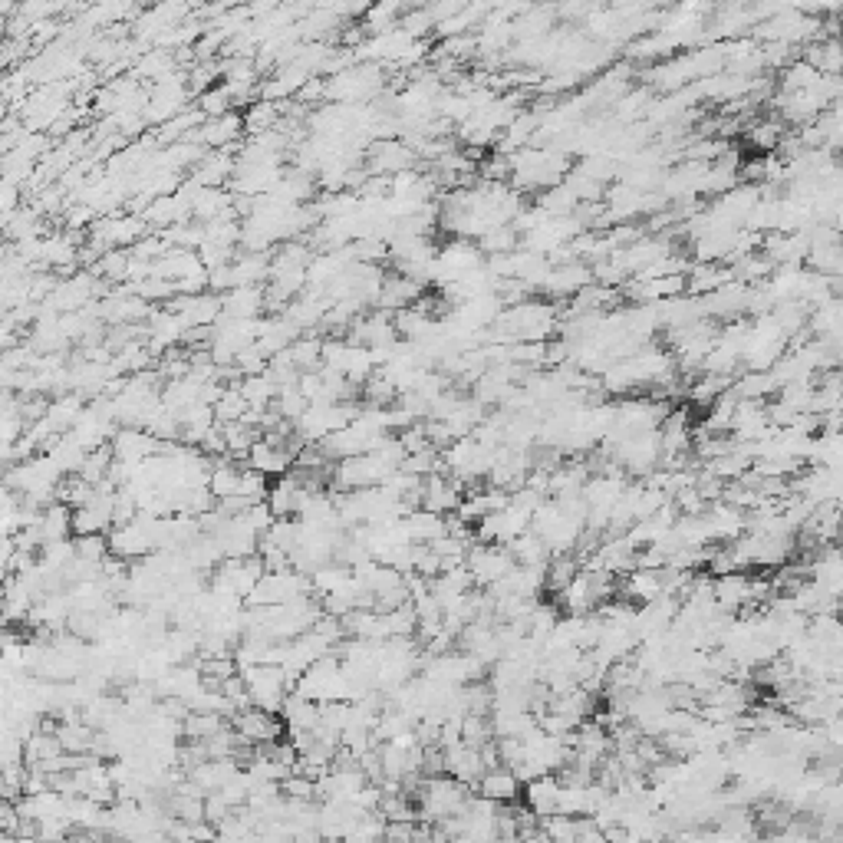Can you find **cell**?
I'll use <instances>...</instances> for the list:
<instances>
[{"instance_id":"cell-2","label":"cell","mask_w":843,"mask_h":843,"mask_svg":"<svg viewBox=\"0 0 843 843\" xmlns=\"http://www.w3.org/2000/svg\"><path fill=\"white\" fill-rule=\"evenodd\" d=\"M244 682H247V695H251V705L261 708V712H271L280 715V708H284L287 695L294 692L287 682V672L280 666H251L241 672Z\"/></svg>"},{"instance_id":"cell-18","label":"cell","mask_w":843,"mask_h":843,"mask_svg":"<svg viewBox=\"0 0 843 843\" xmlns=\"http://www.w3.org/2000/svg\"><path fill=\"white\" fill-rule=\"evenodd\" d=\"M238 843H264V837L257 834V830H251V834H247V837H241Z\"/></svg>"},{"instance_id":"cell-7","label":"cell","mask_w":843,"mask_h":843,"mask_svg":"<svg viewBox=\"0 0 843 843\" xmlns=\"http://www.w3.org/2000/svg\"><path fill=\"white\" fill-rule=\"evenodd\" d=\"M244 462H247V468L257 471V475H264V478H284V471L294 465V455H290V445L280 448V445H271V442H257Z\"/></svg>"},{"instance_id":"cell-11","label":"cell","mask_w":843,"mask_h":843,"mask_svg":"<svg viewBox=\"0 0 843 843\" xmlns=\"http://www.w3.org/2000/svg\"><path fill=\"white\" fill-rule=\"evenodd\" d=\"M402 521H406V534H409L412 544H432V541H438L442 534H448L445 517L425 511V508L412 511L409 517H402Z\"/></svg>"},{"instance_id":"cell-1","label":"cell","mask_w":843,"mask_h":843,"mask_svg":"<svg viewBox=\"0 0 843 843\" xmlns=\"http://www.w3.org/2000/svg\"><path fill=\"white\" fill-rule=\"evenodd\" d=\"M471 797L475 794H471L468 784L448 778V774H442V778H425L419 797V817L429 820V824H442L448 817H462Z\"/></svg>"},{"instance_id":"cell-13","label":"cell","mask_w":843,"mask_h":843,"mask_svg":"<svg viewBox=\"0 0 843 843\" xmlns=\"http://www.w3.org/2000/svg\"><path fill=\"white\" fill-rule=\"evenodd\" d=\"M748 142H751V149L774 155V149H781V145L788 142V132H784L781 119H761L748 129Z\"/></svg>"},{"instance_id":"cell-8","label":"cell","mask_w":843,"mask_h":843,"mask_svg":"<svg viewBox=\"0 0 843 843\" xmlns=\"http://www.w3.org/2000/svg\"><path fill=\"white\" fill-rule=\"evenodd\" d=\"M478 794L488 797L494 804H517V797L524 794V784L517 781V774L511 768H491L485 778L478 781Z\"/></svg>"},{"instance_id":"cell-3","label":"cell","mask_w":843,"mask_h":843,"mask_svg":"<svg viewBox=\"0 0 843 843\" xmlns=\"http://www.w3.org/2000/svg\"><path fill=\"white\" fill-rule=\"evenodd\" d=\"M465 567L471 570V577H475V587L491 590L494 583H501L517 564H514V557H511L508 547H501V544H475V547L468 550Z\"/></svg>"},{"instance_id":"cell-17","label":"cell","mask_w":843,"mask_h":843,"mask_svg":"<svg viewBox=\"0 0 843 843\" xmlns=\"http://www.w3.org/2000/svg\"><path fill=\"white\" fill-rule=\"evenodd\" d=\"M231 814H234V807L224 801L221 791H215V794L205 797V820H208V824L218 827V824H224V820H228Z\"/></svg>"},{"instance_id":"cell-9","label":"cell","mask_w":843,"mask_h":843,"mask_svg":"<svg viewBox=\"0 0 843 843\" xmlns=\"http://www.w3.org/2000/svg\"><path fill=\"white\" fill-rule=\"evenodd\" d=\"M620 593L626 600H636V603H656L659 597H666V590H662V570H643L636 567L633 573H626L620 580Z\"/></svg>"},{"instance_id":"cell-19","label":"cell","mask_w":843,"mask_h":843,"mask_svg":"<svg viewBox=\"0 0 843 843\" xmlns=\"http://www.w3.org/2000/svg\"><path fill=\"white\" fill-rule=\"evenodd\" d=\"M382 843H396V840H382Z\"/></svg>"},{"instance_id":"cell-5","label":"cell","mask_w":843,"mask_h":843,"mask_svg":"<svg viewBox=\"0 0 843 843\" xmlns=\"http://www.w3.org/2000/svg\"><path fill=\"white\" fill-rule=\"evenodd\" d=\"M445 774L455 781L468 784V788H478V781L488 774V764L481 758V748L471 745H458L445 751Z\"/></svg>"},{"instance_id":"cell-6","label":"cell","mask_w":843,"mask_h":843,"mask_svg":"<svg viewBox=\"0 0 843 843\" xmlns=\"http://www.w3.org/2000/svg\"><path fill=\"white\" fill-rule=\"evenodd\" d=\"M560 791H564V784L557 774H544V778L524 784V807L541 820L554 817L560 814Z\"/></svg>"},{"instance_id":"cell-14","label":"cell","mask_w":843,"mask_h":843,"mask_svg":"<svg viewBox=\"0 0 843 843\" xmlns=\"http://www.w3.org/2000/svg\"><path fill=\"white\" fill-rule=\"evenodd\" d=\"M224 715H211V712H191L182 722V738L185 741H211L215 735L224 732Z\"/></svg>"},{"instance_id":"cell-12","label":"cell","mask_w":843,"mask_h":843,"mask_svg":"<svg viewBox=\"0 0 843 843\" xmlns=\"http://www.w3.org/2000/svg\"><path fill=\"white\" fill-rule=\"evenodd\" d=\"M241 475H244V471L234 468L231 458H218L215 468H211V485H208V491L215 494V501L238 498V491H241Z\"/></svg>"},{"instance_id":"cell-16","label":"cell","mask_w":843,"mask_h":843,"mask_svg":"<svg viewBox=\"0 0 843 843\" xmlns=\"http://www.w3.org/2000/svg\"><path fill=\"white\" fill-rule=\"evenodd\" d=\"M287 801H317V781L303 778V774H290V778L280 784Z\"/></svg>"},{"instance_id":"cell-15","label":"cell","mask_w":843,"mask_h":843,"mask_svg":"<svg viewBox=\"0 0 843 843\" xmlns=\"http://www.w3.org/2000/svg\"><path fill=\"white\" fill-rule=\"evenodd\" d=\"M583 827H587V817H564V814H554L541 820V830L550 843H577Z\"/></svg>"},{"instance_id":"cell-10","label":"cell","mask_w":843,"mask_h":843,"mask_svg":"<svg viewBox=\"0 0 843 843\" xmlns=\"http://www.w3.org/2000/svg\"><path fill=\"white\" fill-rule=\"evenodd\" d=\"M280 718H284L287 732H317L320 728V702H310L303 695L290 692L284 708H280Z\"/></svg>"},{"instance_id":"cell-4","label":"cell","mask_w":843,"mask_h":843,"mask_svg":"<svg viewBox=\"0 0 843 843\" xmlns=\"http://www.w3.org/2000/svg\"><path fill=\"white\" fill-rule=\"evenodd\" d=\"M231 728L238 732L251 748H264V745H277V741H284V718L271 715V712H261V708H247V712H238L231 718Z\"/></svg>"}]
</instances>
